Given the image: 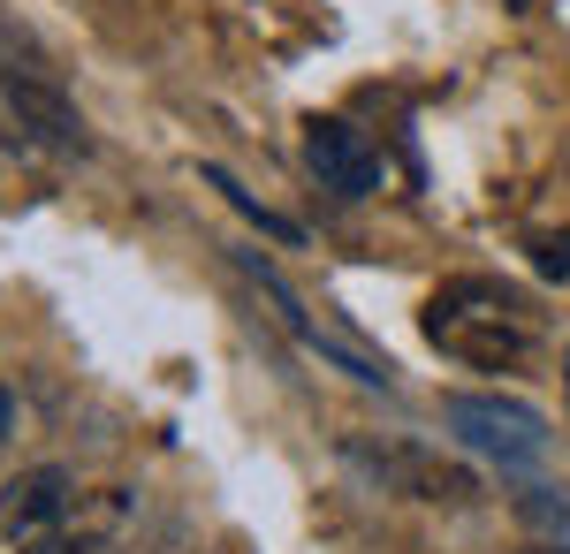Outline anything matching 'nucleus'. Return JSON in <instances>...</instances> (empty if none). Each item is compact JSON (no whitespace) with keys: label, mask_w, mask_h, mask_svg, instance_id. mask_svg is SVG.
<instances>
[{"label":"nucleus","mask_w":570,"mask_h":554,"mask_svg":"<svg viewBox=\"0 0 570 554\" xmlns=\"http://www.w3.org/2000/svg\"><path fill=\"white\" fill-rule=\"evenodd\" d=\"M305 168L320 175V190H335V198H373V190H381V152L365 145V129L335 122V115H312L305 122Z\"/></svg>","instance_id":"obj_7"},{"label":"nucleus","mask_w":570,"mask_h":554,"mask_svg":"<svg viewBox=\"0 0 570 554\" xmlns=\"http://www.w3.org/2000/svg\"><path fill=\"white\" fill-rule=\"evenodd\" d=\"M69 502H77V478L61 464L16 471L0 486V554H46L53 540H69Z\"/></svg>","instance_id":"obj_3"},{"label":"nucleus","mask_w":570,"mask_h":554,"mask_svg":"<svg viewBox=\"0 0 570 554\" xmlns=\"http://www.w3.org/2000/svg\"><path fill=\"white\" fill-rule=\"evenodd\" d=\"M244 274H252V281H259L266 297H274V319H282L289 335L305 342L312 357H327V365H335V373H351L357 387H395V365H389V357H373V349H357L351 335H335V327H320V319H312L305 304L289 297V281H282L274 266H259V258H244Z\"/></svg>","instance_id":"obj_6"},{"label":"nucleus","mask_w":570,"mask_h":554,"mask_svg":"<svg viewBox=\"0 0 570 554\" xmlns=\"http://www.w3.org/2000/svg\"><path fill=\"white\" fill-rule=\"evenodd\" d=\"M0 99L16 107V122L31 129V137L61 145V152H91L85 115L69 107L61 77H53V69H39V61H23V53H8V46H0Z\"/></svg>","instance_id":"obj_4"},{"label":"nucleus","mask_w":570,"mask_h":554,"mask_svg":"<svg viewBox=\"0 0 570 554\" xmlns=\"http://www.w3.org/2000/svg\"><path fill=\"white\" fill-rule=\"evenodd\" d=\"M206 182H214V190H220V198H228V206H236L244 220H252V228H266V236H282V244H297V220H282L274 206H259V198H252V190H244V182H236L228 168H206Z\"/></svg>","instance_id":"obj_8"},{"label":"nucleus","mask_w":570,"mask_h":554,"mask_svg":"<svg viewBox=\"0 0 570 554\" xmlns=\"http://www.w3.org/2000/svg\"><path fill=\"white\" fill-rule=\"evenodd\" d=\"M46 554H91V547H77V540H53V547H46Z\"/></svg>","instance_id":"obj_11"},{"label":"nucleus","mask_w":570,"mask_h":554,"mask_svg":"<svg viewBox=\"0 0 570 554\" xmlns=\"http://www.w3.org/2000/svg\"><path fill=\"white\" fill-rule=\"evenodd\" d=\"M532 251H540V266H548V274H570V236H563V244H556V236H540Z\"/></svg>","instance_id":"obj_10"},{"label":"nucleus","mask_w":570,"mask_h":554,"mask_svg":"<svg viewBox=\"0 0 570 554\" xmlns=\"http://www.w3.org/2000/svg\"><path fill=\"white\" fill-rule=\"evenodd\" d=\"M343 456L373 471L381 494H411V502H472V471L441 464V456L411 448V441H381V448H373V441H343Z\"/></svg>","instance_id":"obj_5"},{"label":"nucleus","mask_w":570,"mask_h":554,"mask_svg":"<svg viewBox=\"0 0 570 554\" xmlns=\"http://www.w3.org/2000/svg\"><path fill=\"white\" fill-rule=\"evenodd\" d=\"M441 418H449V433H456L472 456H487V464L510 471V478H532V471L556 456L548 418H540L532 403H518V395H449Z\"/></svg>","instance_id":"obj_2"},{"label":"nucleus","mask_w":570,"mask_h":554,"mask_svg":"<svg viewBox=\"0 0 570 554\" xmlns=\"http://www.w3.org/2000/svg\"><path fill=\"white\" fill-rule=\"evenodd\" d=\"M518 516H525L532 532L570 540V494H556V486H525V494H518Z\"/></svg>","instance_id":"obj_9"},{"label":"nucleus","mask_w":570,"mask_h":554,"mask_svg":"<svg viewBox=\"0 0 570 554\" xmlns=\"http://www.w3.org/2000/svg\"><path fill=\"white\" fill-rule=\"evenodd\" d=\"M426 342H434L441 357H464V365L502 373V365H525L532 357L540 327H532L518 289H502V281H449L426 304Z\"/></svg>","instance_id":"obj_1"}]
</instances>
